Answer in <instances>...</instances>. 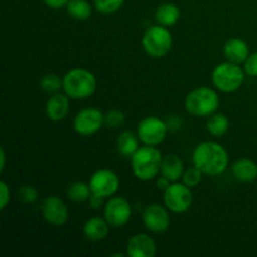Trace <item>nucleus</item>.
Returning <instances> with one entry per match:
<instances>
[{"label":"nucleus","mask_w":257,"mask_h":257,"mask_svg":"<svg viewBox=\"0 0 257 257\" xmlns=\"http://www.w3.org/2000/svg\"><path fill=\"white\" fill-rule=\"evenodd\" d=\"M125 250L130 257H155L157 245L148 233H136L128 240Z\"/></svg>","instance_id":"nucleus-14"},{"label":"nucleus","mask_w":257,"mask_h":257,"mask_svg":"<svg viewBox=\"0 0 257 257\" xmlns=\"http://www.w3.org/2000/svg\"><path fill=\"white\" fill-rule=\"evenodd\" d=\"M5 162H7V153H5L4 147L0 148V171H4Z\"/></svg>","instance_id":"nucleus-36"},{"label":"nucleus","mask_w":257,"mask_h":257,"mask_svg":"<svg viewBox=\"0 0 257 257\" xmlns=\"http://www.w3.org/2000/svg\"><path fill=\"white\" fill-rule=\"evenodd\" d=\"M104 197H102V196H98L95 195V193H92L89 197V200H88V203H89V207L93 208V210H99V208L104 207Z\"/></svg>","instance_id":"nucleus-32"},{"label":"nucleus","mask_w":257,"mask_h":257,"mask_svg":"<svg viewBox=\"0 0 257 257\" xmlns=\"http://www.w3.org/2000/svg\"><path fill=\"white\" fill-rule=\"evenodd\" d=\"M65 9L72 19L79 22L88 20L93 13V8L88 0H69L65 5Z\"/></svg>","instance_id":"nucleus-22"},{"label":"nucleus","mask_w":257,"mask_h":257,"mask_svg":"<svg viewBox=\"0 0 257 257\" xmlns=\"http://www.w3.org/2000/svg\"><path fill=\"white\" fill-rule=\"evenodd\" d=\"M42 215L49 225L60 227L69 218V210L64 201L58 196H48L42 202Z\"/></svg>","instance_id":"nucleus-13"},{"label":"nucleus","mask_w":257,"mask_h":257,"mask_svg":"<svg viewBox=\"0 0 257 257\" xmlns=\"http://www.w3.org/2000/svg\"><path fill=\"white\" fill-rule=\"evenodd\" d=\"M243 70L248 77L257 78V52L248 55V58L243 63Z\"/></svg>","instance_id":"nucleus-30"},{"label":"nucleus","mask_w":257,"mask_h":257,"mask_svg":"<svg viewBox=\"0 0 257 257\" xmlns=\"http://www.w3.org/2000/svg\"><path fill=\"white\" fill-rule=\"evenodd\" d=\"M97 78L84 68H73L63 75V92L74 100H84L97 90Z\"/></svg>","instance_id":"nucleus-3"},{"label":"nucleus","mask_w":257,"mask_h":257,"mask_svg":"<svg viewBox=\"0 0 257 257\" xmlns=\"http://www.w3.org/2000/svg\"><path fill=\"white\" fill-rule=\"evenodd\" d=\"M192 162L203 175L218 176L227 170L230 157L222 145L215 141H205L193 150Z\"/></svg>","instance_id":"nucleus-1"},{"label":"nucleus","mask_w":257,"mask_h":257,"mask_svg":"<svg viewBox=\"0 0 257 257\" xmlns=\"http://www.w3.org/2000/svg\"><path fill=\"white\" fill-rule=\"evenodd\" d=\"M92 195V190L89 187V183H85L83 181H77L69 185L67 190V196L73 202H85L89 200Z\"/></svg>","instance_id":"nucleus-24"},{"label":"nucleus","mask_w":257,"mask_h":257,"mask_svg":"<svg viewBox=\"0 0 257 257\" xmlns=\"http://www.w3.org/2000/svg\"><path fill=\"white\" fill-rule=\"evenodd\" d=\"M246 73L243 67L232 62H223L216 65L211 73L213 87L222 93H233L242 87Z\"/></svg>","instance_id":"nucleus-5"},{"label":"nucleus","mask_w":257,"mask_h":257,"mask_svg":"<svg viewBox=\"0 0 257 257\" xmlns=\"http://www.w3.org/2000/svg\"><path fill=\"white\" fill-rule=\"evenodd\" d=\"M202 176H203L202 171L198 170L196 166H192V167L186 168L181 180H182V182L185 183L186 186H188V187L191 188H195L201 183V181H202Z\"/></svg>","instance_id":"nucleus-26"},{"label":"nucleus","mask_w":257,"mask_h":257,"mask_svg":"<svg viewBox=\"0 0 257 257\" xmlns=\"http://www.w3.org/2000/svg\"><path fill=\"white\" fill-rule=\"evenodd\" d=\"M173 38L167 27L161 24L152 25L142 37V47L151 58L160 59L166 57L172 49Z\"/></svg>","instance_id":"nucleus-6"},{"label":"nucleus","mask_w":257,"mask_h":257,"mask_svg":"<svg viewBox=\"0 0 257 257\" xmlns=\"http://www.w3.org/2000/svg\"><path fill=\"white\" fill-rule=\"evenodd\" d=\"M207 127L208 133L211 136H215V137H222L230 130V120L226 117L223 113H213L212 115H210L207 119Z\"/></svg>","instance_id":"nucleus-23"},{"label":"nucleus","mask_w":257,"mask_h":257,"mask_svg":"<svg viewBox=\"0 0 257 257\" xmlns=\"http://www.w3.org/2000/svg\"><path fill=\"white\" fill-rule=\"evenodd\" d=\"M104 125V114L98 108H84L79 110L73 120L74 131L79 136L89 137L95 135Z\"/></svg>","instance_id":"nucleus-11"},{"label":"nucleus","mask_w":257,"mask_h":257,"mask_svg":"<svg viewBox=\"0 0 257 257\" xmlns=\"http://www.w3.org/2000/svg\"><path fill=\"white\" fill-rule=\"evenodd\" d=\"M18 196L20 200L25 203H34L37 202L39 198V193L38 190L32 185H23L22 187L18 190Z\"/></svg>","instance_id":"nucleus-29"},{"label":"nucleus","mask_w":257,"mask_h":257,"mask_svg":"<svg viewBox=\"0 0 257 257\" xmlns=\"http://www.w3.org/2000/svg\"><path fill=\"white\" fill-rule=\"evenodd\" d=\"M89 187L92 193L109 198L118 192L120 186V180L117 173L108 168L97 170L89 178Z\"/></svg>","instance_id":"nucleus-10"},{"label":"nucleus","mask_w":257,"mask_h":257,"mask_svg":"<svg viewBox=\"0 0 257 257\" xmlns=\"http://www.w3.org/2000/svg\"><path fill=\"white\" fill-rule=\"evenodd\" d=\"M103 216L110 227L120 228L130 222L132 217V206L127 198L122 196H112L103 207Z\"/></svg>","instance_id":"nucleus-8"},{"label":"nucleus","mask_w":257,"mask_h":257,"mask_svg":"<svg viewBox=\"0 0 257 257\" xmlns=\"http://www.w3.org/2000/svg\"><path fill=\"white\" fill-rule=\"evenodd\" d=\"M155 18L157 24H161L167 28L173 27L180 20L181 10L175 3H162L156 9Z\"/></svg>","instance_id":"nucleus-20"},{"label":"nucleus","mask_w":257,"mask_h":257,"mask_svg":"<svg viewBox=\"0 0 257 257\" xmlns=\"http://www.w3.org/2000/svg\"><path fill=\"white\" fill-rule=\"evenodd\" d=\"M217 92L210 87H197L191 90L185 98V108L193 117H210L220 107Z\"/></svg>","instance_id":"nucleus-4"},{"label":"nucleus","mask_w":257,"mask_h":257,"mask_svg":"<svg viewBox=\"0 0 257 257\" xmlns=\"http://www.w3.org/2000/svg\"><path fill=\"white\" fill-rule=\"evenodd\" d=\"M171 181L168 180V178H166L165 176H158L157 178H156V186H157V188L158 190H161V191H166L167 190V187L168 186L171 185Z\"/></svg>","instance_id":"nucleus-35"},{"label":"nucleus","mask_w":257,"mask_h":257,"mask_svg":"<svg viewBox=\"0 0 257 257\" xmlns=\"http://www.w3.org/2000/svg\"><path fill=\"white\" fill-rule=\"evenodd\" d=\"M192 188L183 182H172L163 191V205L172 213H185L192 207Z\"/></svg>","instance_id":"nucleus-7"},{"label":"nucleus","mask_w":257,"mask_h":257,"mask_svg":"<svg viewBox=\"0 0 257 257\" xmlns=\"http://www.w3.org/2000/svg\"><path fill=\"white\" fill-rule=\"evenodd\" d=\"M223 55L228 62L241 65L250 55V48L241 38H230L223 45Z\"/></svg>","instance_id":"nucleus-16"},{"label":"nucleus","mask_w":257,"mask_h":257,"mask_svg":"<svg viewBox=\"0 0 257 257\" xmlns=\"http://www.w3.org/2000/svg\"><path fill=\"white\" fill-rule=\"evenodd\" d=\"M167 125L168 130L177 131L180 130V128H182V119H180L177 115H173V117H171L170 119L167 120Z\"/></svg>","instance_id":"nucleus-33"},{"label":"nucleus","mask_w":257,"mask_h":257,"mask_svg":"<svg viewBox=\"0 0 257 257\" xmlns=\"http://www.w3.org/2000/svg\"><path fill=\"white\" fill-rule=\"evenodd\" d=\"M140 137L132 131H123L117 138V151L120 156L131 158L140 148Z\"/></svg>","instance_id":"nucleus-21"},{"label":"nucleus","mask_w":257,"mask_h":257,"mask_svg":"<svg viewBox=\"0 0 257 257\" xmlns=\"http://www.w3.org/2000/svg\"><path fill=\"white\" fill-rule=\"evenodd\" d=\"M70 112V98L63 93H55L49 97L45 104V114L52 122H62Z\"/></svg>","instance_id":"nucleus-15"},{"label":"nucleus","mask_w":257,"mask_h":257,"mask_svg":"<svg viewBox=\"0 0 257 257\" xmlns=\"http://www.w3.org/2000/svg\"><path fill=\"white\" fill-rule=\"evenodd\" d=\"M12 193H10V187L5 181L0 182V210H5L10 203Z\"/></svg>","instance_id":"nucleus-31"},{"label":"nucleus","mask_w":257,"mask_h":257,"mask_svg":"<svg viewBox=\"0 0 257 257\" xmlns=\"http://www.w3.org/2000/svg\"><path fill=\"white\" fill-rule=\"evenodd\" d=\"M43 2H44L45 5L49 7L50 9H60V8H64L69 0H43Z\"/></svg>","instance_id":"nucleus-34"},{"label":"nucleus","mask_w":257,"mask_h":257,"mask_svg":"<svg viewBox=\"0 0 257 257\" xmlns=\"http://www.w3.org/2000/svg\"><path fill=\"white\" fill-rule=\"evenodd\" d=\"M125 115L122 110L119 109H112L104 114V125L108 128H119L124 124Z\"/></svg>","instance_id":"nucleus-28"},{"label":"nucleus","mask_w":257,"mask_h":257,"mask_svg":"<svg viewBox=\"0 0 257 257\" xmlns=\"http://www.w3.org/2000/svg\"><path fill=\"white\" fill-rule=\"evenodd\" d=\"M232 176L236 181L242 183H250L257 178V163L251 158H238L232 163Z\"/></svg>","instance_id":"nucleus-18"},{"label":"nucleus","mask_w":257,"mask_h":257,"mask_svg":"<svg viewBox=\"0 0 257 257\" xmlns=\"http://www.w3.org/2000/svg\"><path fill=\"white\" fill-rule=\"evenodd\" d=\"M171 211L161 203H151L143 210L142 221L146 230L152 233H165L171 226Z\"/></svg>","instance_id":"nucleus-12"},{"label":"nucleus","mask_w":257,"mask_h":257,"mask_svg":"<svg viewBox=\"0 0 257 257\" xmlns=\"http://www.w3.org/2000/svg\"><path fill=\"white\" fill-rule=\"evenodd\" d=\"M167 122L158 117H146L138 123L137 135L143 145L158 146L166 140L168 133Z\"/></svg>","instance_id":"nucleus-9"},{"label":"nucleus","mask_w":257,"mask_h":257,"mask_svg":"<svg viewBox=\"0 0 257 257\" xmlns=\"http://www.w3.org/2000/svg\"><path fill=\"white\" fill-rule=\"evenodd\" d=\"M163 156L157 146L143 145L131 157L132 172L140 181H152L161 175Z\"/></svg>","instance_id":"nucleus-2"},{"label":"nucleus","mask_w":257,"mask_h":257,"mask_svg":"<svg viewBox=\"0 0 257 257\" xmlns=\"http://www.w3.org/2000/svg\"><path fill=\"white\" fill-rule=\"evenodd\" d=\"M185 163L177 155L163 156L162 165H161V175L165 176L171 182H177L182 178L185 172Z\"/></svg>","instance_id":"nucleus-19"},{"label":"nucleus","mask_w":257,"mask_h":257,"mask_svg":"<svg viewBox=\"0 0 257 257\" xmlns=\"http://www.w3.org/2000/svg\"><path fill=\"white\" fill-rule=\"evenodd\" d=\"M124 4V0H94V8L102 14H113Z\"/></svg>","instance_id":"nucleus-27"},{"label":"nucleus","mask_w":257,"mask_h":257,"mask_svg":"<svg viewBox=\"0 0 257 257\" xmlns=\"http://www.w3.org/2000/svg\"><path fill=\"white\" fill-rule=\"evenodd\" d=\"M39 87L43 92L48 94H55L63 89V78L55 73H48L42 77L39 82Z\"/></svg>","instance_id":"nucleus-25"},{"label":"nucleus","mask_w":257,"mask_h":257,"mask_svg":"<svg viewBox=\"0 0 257 257\" xmlns=\"http://www.w3.org/2000/svg\"><path fill=\"white\" fill-rule=\"evenodd\" d=\"M110 225L108 221L105 220L104 216H94L87 220V222L83 226V233H84L85 238L93 242H99L107 238L108 233H109Z\"/></svg>","instance_id":"nucleus-17"}]
</instances>
